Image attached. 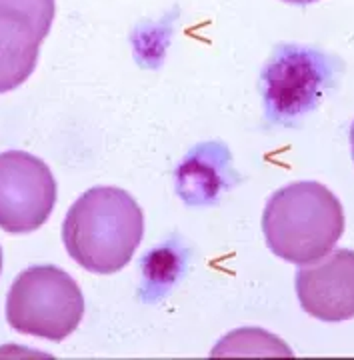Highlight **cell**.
Segmentation results:
<instances>
[{"mask_svg":"<svg viewBox=\"0 0 354 360\" xmlns=\"http://www.w3.org/2000/svg\"><path fill=\"white\" fill-rule=\"evenodd\" d=\"M56 205V180L38 156L25 150L0 155V229L26 234L51 219Z\"/></svg>","mask_w":354,"mask_h":360,"instance_id":"obj_5","label":"cell"},{"mask_svg":"<svg viewBox=\"0 0 354 360\" xmlns=\"http://www.w3.org/2000/svg\"><path fill=\"white\" fill-rule=\"evenodd\" d=\"M296 295L306 314L322 322L354 319V250L341 248L296 272Z\"/></svg>","mask_w":354,"mask_h":360,"instance_id":"obj_6","label":"cell"},{"mask_svg":"<svg viewBox=\"0 0 354 360\" xmlns=\"http://www.w3.org/2000/svg\"><path fill=\"white\" fill-rule=\"evenodd\" d=\"M232 176L234 172L227 148L218 142L201 144L178 167L177 191L190 206L213 205L230 186Z\"/></svg>","mask_w":354,"mask_h":360,"instance_id":"obj_8","label":"cell"},{"mask_svg":"<svg viewBox=\"0 0 354 360\" xmlns=\"http://www.w3.org/2000/svg\"><path fill=\"white\" fill-rule=\"evenodd\" d=\"M350 146H353V158H354V122L350 127Z\"/></svg>","mask_w":354,"mask_h":360,"instance_id":"obj_12","label":"cell"},{"mask_svg":"<svg viewBox=\"0 0 354 360\" xmlns=\"http://www.w3.org/2000/svg\"><path fill=\"white\" fill-rule=\"evenodd\" d=\"M49 32L30 16L0 8V94L18 89L34 72Z\"/></svg>","mask_w":354,"mask_h":360,"instance_id":"obj_7","label":"cell"},{"mask_svg":"<svg viewBox=\"0 0 354 360\" xmlns=\"http://www.w3.org/2000/svg\"><path fill=\"white\" fill-rule=\"evenodd\" d=\"M282 2H289V4H312L318 0H282Z\"/></svg>","mask_w":354,"mask_h":360,"instance_id":"obj_11","label":"cell"},{"mask_svg":"<svg viewBox=\"0 0 354 360\" xmlns=\"http://www.w3.org/2000/svg\"><path fill=\"white\" fill-rule=\"evenodd\" d=\"M332 75L334 66L327 54L296 44L279 46L260 77L268 118L289 124L310 112L330 86Z\"/></svg>","mask_w":354,"mask_h":360,"instance_id":"obj_4","label":"cell"},{"mask_svg":"<svg viewBox=\"0 0 354 360\" xmlns=\"http://www.w3.org/2000/svg\"><path fill=\"white\" fill-rule=\"evenodd\" d=\"M0 8L30 16L46 28L52 26L56 11L54 0H0Z\"/></svg>","mask_w":354,"mask_h":360,"instance_id":"obj_10","label":"cell"},{"mask_svg":"<svg viewBox=\"0 0 354 360\" xmlns=\"http://www.w3.org/2000/svg\"><path fill=\"white\" fill-rule=\"evenodd\" d=\"M177 250L170 246L152 250L148 258H144V278L148 283V288H166L168 284L175 283L178 270Z\"/></svg>","mask_w":354,"mask_h":360,"instance_id":"obj_9","label":"cell"},{"mask_svg":"<svg viewBox=\"0 0 354 360\" xmlns=\"http://www.w3.org/2000/svg\"><path fill=\"white\" fill-rule=\"evenodd\" d=\"M144 234L139 202L114 186H94L70 206L63 224L68 257L92 274H114L134 257Z\"/></svg>","mask_w":354,"mask_h":360,"instance_id":"obj_1","label":"cell"},{"mask_svg":"<svg viewBox=\"0 0 354 360\" xmlns=\"http://www.w3.org/2000/svg\"><path fill=\"white\" fill-rule=\"evenodd\" d=\"M0 272H2V248H0Z\"/></svg>","mask_w":354,"mask_h":360,"instance_id":"obj_13","label":"cell"},{"mask_svg":"<svg viewBox=\"0 0 354 360\" xmlns=\"http://www.w3.org/2000/svg\"><path fill=\"white\" fill-rule=\"evenodd\" d=\"M84 316V296L58 266H30L18 274L6 298V321L16 333L61 342Z\"/></svg>","mask_w":354,"mask_h":360,"instance_id":"obj_3","label":"cell"},{"mask_svg":"<svg viewBox=\"0 0 354 360\" xmlns=\"http://www.w3.org/2000/svg\"><path fill=\"white\" fill-rule=\"evenodd\" d=\"M263 231L274 257L291 264L324 258L344 232L341 200L320 182H294L268 198Z\"/></svg>","mask_w":354,"mask_h":360,"instance_id":"obj_2","label":"cell"}]
</instances>
